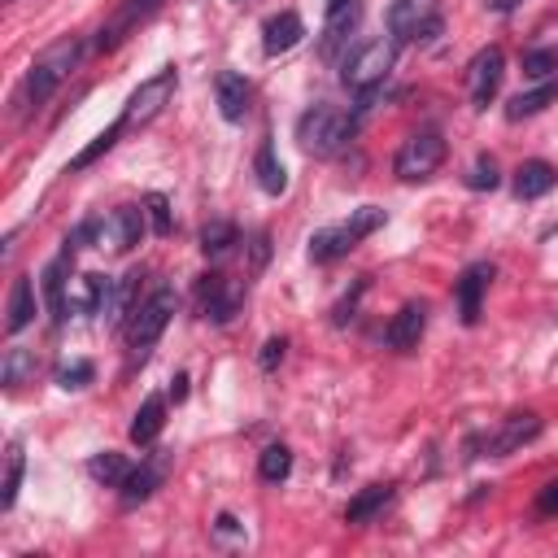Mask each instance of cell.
I'll list each match as a JSON object with an SVG mask.
<instances>
[{"mask_svg": "<svg viewBox=\"0 0 558 558\" xmlns=\"http://www.w3.org/2000/svg\"><path fill=\"white\" fill-rule=\"evenodd\" d=\"M161 427H166V401L161 397H144V405L131 418V440L135 445H153L161 436Z\"/></svg>", "mask_w": 558, "mask_h": 558, "instance_id": "cell-21", "label": "cell"}, {"mask_svg": "<svg viewBox=\"0 0 558 558\" xmlns=\"http://www.w3.org/2000/svg\"><path fill=\"white\" fill-rule=\"evenodd\" d=\"M235 240H240V235H235V227H231V222H222V218L205 222V231H201V248H205V257H222Z\"/></svg>", "mask_w": 558, "mask_h": 558, "instance_id": "cell-30", "label": "cell"}, {"mask_svg": "<svg viewBox=\"0 0 558 558\" xmlns=\"http://www.w3.org/2000/svg\"><path fill=\"white\" fill-rule=\"evenodd\" d=\"M301 35H305V22H301V13L283 9V13L266 17V26H262V48H266V57H279V52L296 48V44H301Z\"/></svg>", "mask_w": 558, "mask_h": 558, "instance_id": "cell-16", "label": "cell"}, {"mask_svg": "<svg viewBox=\"0 0 558 558\" xmlns=\"http://www.w3.org/2000/svg\"><path fill=\"white\" fill-rule=\"evenodd\" d=\"M22 466H26V453L17 440H9L4 449V480H0V510H9L17 501V484H22Z\"/></svg>", "mask_w": 558, "mask_h": 558, "instance_id": "cell-27", "label": "cell"}, {"mask_svg": "<svg viewBox=\"0 0 558 558\" xmlns=\"http://www.w3.org/2000/svg\"><path fill=\"white\" fill-rule=\"evenodd\" d=\"M349 9H357V0H327V17H336V13H349Z\"/></svg>", "mask_w": 558, "mask_h": 558, "instance_id": "cell-38", "label": "cell"}, {"mask_svg": "<svg viewBox=\"0 0 558 558\" xmlns=\"http://www.w3.org/2000/svg\"><path fill=\"white\" fill-rule=\"evenodd\" d=\"M157 484H161V462L131 466V475L122 480V497H126V501H144V497H153Z\"/></svg>", "mask_w": 558, "mask_h": 558, "instance_id": "cell-28", "label": "cell"}, {"mask_svg": "<svg viewBox=\"0 0 558 558\" xmlns=\"http://www.w3.org/2000/svg\"><path fill=\"white\" fill-rule=\"evenodd\" d=\"M388 31H392V39H432L440 31L436 0H392L388 4Z\"/></svg>", "mask_w": 558, "mask_h": 558, "instance_id": "cell-9", "label": "cell"}, {"mask_svg": "<svg viewBox=\"0 0 558 558\" xmlns=\"http://www.w3.org/2000/svg\"><path fill=\"white\" fill-rule=\"evenodd\" d=\"M92 375H96V371H92V362H65V366L57 371V384L70 392V388H83V384H92Z\"/></svg>", "mask_w": 558, "mask_h": 558, "instance_id": "cell-34", "label": "cell"}, {"mask_svg": "<svg viewBox=\"0 0 558 558\" xmlns=\"http://www.w3.org/2000/svg\"><path fill=\"white\" fill-rule=\"evenodd\" d=\"M144 209H148V222H153V231L157 235H170V201H166V192H148L144 196Z\"/></svg>", "mask_w": 558, "mask_h": 558, "instance_id": "cell-32", "label": "cell"}, {"mask_svg": "<svg viewBox=\"0 0 558 558\" xmlns=\"http://www.w3.org/2000/svg\"><path fill=\"white\" fill-rule=\"evenodd\" d=\"M161 4H166V0H118L113 13L105 17L100 35H96V48H100V52H113V48L126 44L144 22H153Z\"/></svg>", "mask_w": 558, "mask_h": 558, "instance_id": "cell-8", "label": "cell"}, {"mask_svg": "<svg viewBox=\"0 0 558 558\" xmlns=\"http://www.w3.org/2000/svg\"><path fill=\"white\" fill-rule=\"evenodd\" d=\"M466 183L475 187V192H493L497 183H501V174H497V161L493 157H475V166H471V174H466Z\"/></svg>", "mask_w": 558, "mask_h": 558, "instance_id": "cell-33", "label": "cell"}, {"mask_svg": "<svg viewBox=\"0 0 558 558\" xmlns=\"http://www.w3.org/2000/svg\"><path fill=\"white\" fill-rule=\"evenodd\" d=\"M519 4H523V0H488L493 13H510V9H519Z\"/></svg>", "mask_w": 558, "mask_h": 558, "instance_id": "cell-39", "label": "cell"}, {"mask_svg": "<svg viewBox=\"0 0 558 558\" xmlns=\"http://www.w3.org/2000/svg\"><path fill=\"white\" fill-rule=\"evenodd\" d=\"M174 288H153L135 310H131V327H126V336H131V344L144 353L148 344H157V336L166 331V323L174 318Z\"/></svg>", "mask_w": 558, "mask_h": 558, "instance_id": "cell-7", "label": "cell"}, {"mask_svg": "<svg viewBox=\"0 0 558 558\" xmlns=\"http://www.w3.org/2000/svg\"><path fill=\"white\" fill-rule=\"evenodd\" d=\"M283 349H288V340H283V336L266 340V344H262V357H257V362H262V371H275V366L283 362Z\"/></svg>", "mask_w": 558, "mask_h": 558, "instance_id": "cell-35", "label": "cell"}, {"mask_svg": "<svg viewBox=\"0 0 558 558\" xmlns=\"http://www.w3.org/2000/svg\"><path fill=\"white\" fill-rule=\"evenodd\" d=\"M536 436H541V418H536L532 410H523V414L501 418V427H497L493 436H484V453H488V458H506V453H514L519 445H527V440H536Z\"/></svg>", "mask_w": 558, "mask_h": 558, "instance_id": "cell-12", "label": "cell"}, {"mask_svg": "<svg viewBox=\"0 0 558 558\" xmlns=\"http://www.w3.org/2000/svg\"><path fill=\"white\" fill-rule=\"evenodd\" d=\"M379 227H384V209L362 205V209H353L344 222L323 227V231L310 235V262H336V257H344L349 248H357V244H362L371 231H379Z\"/></svg>", "mask_w": 558, "mask_h": 558, "instance_id": "cell-3", "label": "cell"}, {"mask_svg": "<svg viewBox=\"0 0 558 558\" xmlns=\"http://www.w3.org/2000/svg\"><path fill=\"white\" fill-rule=\"evenodd\" d=\"M536 514H558V480H549V484L536 493Z\"/></svg>", "mask_w": 558, "mask_h": 558, "instance_id": "cell-36", "label": "cell"}, {"mask_svg": "<svg viewBox=\"0 0 558 558\" xmlns=\"http://www.w3.org/2000/svg\"><path fill=\"white\" fill-rule=\"evenodd\" d=\"M554 183H558V170L549 166V161H523L519 170H514V196L519 201H541L545 192H554Z\"/></svg>", "mask_w": 558, "mask_h": 558, "instance_id": "cell-19", "label": "cell"}, {"mask_svg": "<svg viewBox=\"0 0 558 558\" xmlns=\"http://www.w3.org/2000/svg\"><path fill=\"white\" fill-rule=\"evenodd\" d=\"M174 87H179V74H174V65H166V70H157L153 78H144L131 96H126V105H122V113H118V131L126 135V131H144L170 100H174Z\"/></svg>", "mask_w": 558, "mask_h": 558, "instance_id": "cell-4", "label": "cell"}, {"mask_svg": "<svg viewBox=\"0 0 558 558\" xmlns=\"http://www.w3.org/2000/svg\"><path fill=\"white\" fill-rule=\"evenodd\" d=\"M388 501H392V484H366V488L344 506V523H371Z\"/></svg>", "mask_w": 558, "mask_h": 558, "instance_id": "cell-22", "label": "cell"}, {"mask_svg": "<svg viewBox=\"0 0 558 558\" xmlns=\"http://www.w3.org/2000/svg\"><path fill=\"white\" fill-rule=\"evenodd\" d=\"M235 532V519L231 514H218V536H231Z\"/></svg>", "mask_w": 558, "mask_h": 558, "instance_id": "cell-40", "label": "cell"}, {"mask_svg": "<svg viewBox=\"0 0 558 558\" xmlns=\"http://www.w3.org/2000/svg\"><path fill=\"white\" fill-rule=\"evenodd\" d=\"M214 96H218V113H222L227 122H240V118L248 113V83H244V74L222 70V74L214 78Z\"/></svg>", "mask_w": 558, "mask_h": 558, "instance_id": "cell-18", "label": "cell"}, {"mask_svg": "<svg viewBox=\"0 0 558 558\" xmlns=\"http://www.w3.org/2000/svg\"><path fill=\"white\" fill-rule=\"evenodd\" d=\"M397 61V44L392 39H371L362 48H353L344 57V70H340V83L353 87V92H366V87H384L388 70Z\"/></svg>", "mask_w": 558, "mask_h": 558, "instance_id": "cell-5", "label": "cell"}, {"mask_svg": "<svg viewBox=\"0 0 558 558\" xmlns=\"http://www.w3.org/2000/svg\"><path fill=\"white\" fill-rule=\"evenodd\" d=\"M35 371H39V357H35V349H22V344H13V349L4 353V362H0V379H4V388H22V384H31Z\"/></svg>", "mask_w": 558, "mask_h": 558, "instance_id": "cell-23", "label": "cell"}, {"mask_svg": "<svg viewBox=\"0 0 558 558\" xmlns=\"http://www.w3.org/2000/svg\"><path fill=\"white\" fill-rule=\"evenodd\" d=\"M488 283H493V266H488V262H475V266H466V270H462V279L453 283V296H458V314H462V323H475V318H480V301H484Z\"/></svg>", "mask_w": 558, "mask_h": 558, "instance_id": "cell-14", "label": "cell"}, {"mask_svg": "<svg viewBox=\"0 0 558 558\" xmlns=\"http://www.w3.org/2000/svg\"><path fill=\"white\" fill-rule=\"evenodd\" d=\"M423 327H427V305H423V301H410V305H401V310L392 314V323H388L384 340H388V349L405 353V349H414V344H418Z\"/></svg>", "mask_w": 558, "mask_h": 558, "instance_id": "cell-15", "label": "cell"}, {"mask_svg": "<svg viewBox=\"0 0 558 558\" xmlns=\"http://www.w3.org/2000/svg\"><path fill=\"white\" fill-rule=\"evenodd\" d=\"M183 384H187V375H174V388H170V392H174V401H183V392H187Z\"/></svg>", "mask_w": 558, "mask_h": 558, "instance_id": "cell-41", "label": "cell"}, {"mask_svg": "<svg viewBox=\"0 0 558 558\" xmlns=\"http://www.w3.org/2000/svg\"><path fill=\"white\" fill-rule=\"evenodd\" d=\"M288 471H292L288 445H266L262 458H257V475H262L266 484H279V480H288Z\"/></svg>", "mask_w": 558, "mask_h": 558, "instance_id": "cell-29", "label": "cell"}, {"mask_svg": "<svg viewBox=\"0 0 558 558\" xmlns=\"http://www.w3.org/2000/svg\"><path fill=\"white\" fill-rule=\"evenodd\" d=\"M266 253H270V248H266V231H257V235H253V266H262Z\"/></svg>", "mask_w": 558, "mask_h": 558, "instance_id": "cell-37", "label": "cell"}, {"mask_svg": "<svg viewBox=\"0 0 558 558\" xmlns=\"http://www.w3.org/2000/svg\"><path fill=\"white\" fill-rule=\"evenodd\" d=\"M558 70V48H527L523 52V74L527 78H549Z\"/></svg>", "mask_w": 558, "mask_h": 558, "instance_id": "cell-31", "label": "cell"}, {"mask_svg": "<svg viewBox=\"0 0 558 558\" xmlns=\"http://www.w3.org/2000/svg\"><path fill=\"white\" fill-rule=\"evenodd\" d=\"M440 161H445V135H440V131H414V135L397 148L392 174L405 179V183H418V179L436 174Z\"/></svg>", "mask_w": 558, "mask_h": 558, "instance_id": "cell-6", "label": "cell"}, {"mask_svg": "<svg viewBox=\"0 0 558 558\" xmlns=\"http://www.w3.org/2000/svg\"><path fill=\"white\" fill-rule=\"evenodd\" d=\"M240 301H244V288L231 283L227 275H201V279H196V310H201L205 318L227 323V318L240 310Z\"/></svg>", "mask_w": 558, "mask_h": 558, "instance_id": "cell-11", "label": "cell"}, {"mask_svg": "<svg viewBox=\"0 0 558 558\" xmlns=\"http://www.w3.org/2000/svg\"><path fill=\"white\" fill-rule=\"evenodd\" d=\"M144 214H148V209L118 205L109 218H100V244H109V248H118V253L135 248L140 235H144Z\"/></svg>", "mask_w": 558, "mask_h": 558, "instance_id": "cell-13", "label": "cell"}, {"mask_svg": "<svg viewBox=\"0 0 558 558\" xmlns=\"http://www.w3.org/2000/svg\"><path fill=\"white\" fill-rule=\"evenodd\" d=\"M35 318V288H31V279L26 275H17L13 283H9V305H4V331L9 336H17L26 323Z\"/></svg>", "mask_w": 558, "mask_h": 558, "instance_id": "cell-20", "label": "cell"}, {"mask_svg": "<svg viewBox=\"0 0 558 558\" xmlns=\"http://www.w3.org/2000/svg\"><path fill=\"white\" fill-rule=\"evenodd\" d=\"M78 52H83V44H78L74 35H65V39L48 44V48H44V52L31 61V70H26V78H22L17 96H13L17 118H31L39 105H48V96H52V92L65 83V74L74 70Z\"/></svg>", "mask_w": 558, "mask_h": 558, "instance_id": "cell-1", "label": "cell"}, {"mask_svg": "<svg viewBox=\"0 0 558 558\" xmlns=\"http://www.w3.org/2000/svg\"><path fill=\"white\" fill-rule=\"evenodd\" d=\"M70 257H74V244H65V248H61V257H52V262L44 266V301H48V310H52V318H57V323H61V318H65V310H70V301H65Z\"/></svg>", "mask_w": 558, "mask_h": 558, "instance_id": "cell-17", "label": "cell"}, {"mask_svg": "<svg viewBox=\"0 0 558 558\" xmlns=\"http://www.w3.org/2000/svg\"><path fill=\"white\" fill-rule=\"evenodd\" d=\"M253 174H257V183H262V192H266V196H279V192L288 187V170H283V161L275 157V148H270V144H262V148H257V157H253Z\"/></svg>", "mask_w": 558, "mask_h": 558, "instance_id": "cell-24", "label": "cell"}, {"mask_svg": "<svg viewBox=\"0 0 558 558\" xmlns=\"http://www.w3.org/2000/svg\"><path fill=\"white\" fill-rule=\"evenodd\" d=\"M349 135H353V113H344L340 105H327V100L314 105V109H305L301 122H296V140H301V148L314 153V157L340 153V148L349 144Z\"/></svg>", "mask_w": 558, "mask_h": 558, "instance_id": "cell-2", "label": "cell"}, {"mask_svg": "<svg viewBox=\"0 0 558 558\" xmlns=\"http://www.w3.org/2000/svg\"><path fill=\"white\" fill-rule=\"evenodd\" d=\"M501 70H506V52L497 44H488V48H480L471 57V65H466V92H471V105L475 109H488V100L501 87Z\"/></svg>", "mask_w": 558, "mask_h": 558, "instance_id": "cell-10", "label": "cell"}, {"mask_svg": "<svg viewBox=\"0 0 558 558\" xmlns=\"http://www.w3.org/2000/svg\"><path fill=\"white\" fill-rule=\"evenodd\" d=\"M549 100H558V78H545L541 87H532V92H519V96L510 100L506 118H510V122H519V118H532V113H541Z\"/></svg>", "mask_w": 558, "mask_h": 558, "instance_id": "cell-26", "label": "cell"}, {"mask_svg": "<svg viewBox=\"0 0 558 558\" xmlns=\"http://www.w3.org/2000/svg\"><path fill=\"white\" fill-rule=\"evenodd\" d=\"M87 475H92L96 484H105V488H122V480L131 475V462H126L122 453L105 449V453H92V462H87Z\"/></svg>", "mask_w": 558, "mask_h": 558, "instance_id": "cell-25", "label": "cell"}]
</instances>
